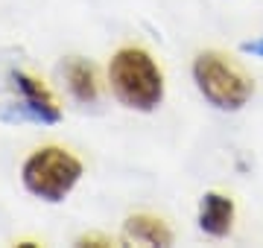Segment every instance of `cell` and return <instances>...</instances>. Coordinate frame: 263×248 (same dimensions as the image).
Listing matches in <instances>:
<instances>
[{"label":"cell","mask_w":263,"mask_h":248,"mask_svg":"<svg viewBox=\"0 0 263 248\" xmlns=\"http://www.w3.org/2000/svg\"><path fill=\"white\" fill-rule=\"evenodd\" d=\"M65 79H67V88H70V94L79 99V102H94L97 99V73L94 67L82 61V58H70L65 67Z\"/></svg>","instance_id":"7"},{"label":"cell","mask_w":263,"mask_h":248,"mask_svg":"<svg viewBox=\"0 0 263 248\" xmlns=\"http://www.w3.org/2000/svg\"><path fill=\"white\" fill-rule=\"evenodd\" d=\"M193 82L199 94L219 111H240L254 94L252 79L237 65H231L222 53H199L193 61Z\"/></svg>","instance_id":"3"},{"label":"cell","mask_w":263,"mask_h":248,"mask_svg":"<svg viewBox=\"0 0 263 248\" xmlns=\"http://www.w3.org/2000/svg\"><path fill=\"white\" fill-rule=\"evenodd\" d=\"M21 178L32 196L44 201H62L82 178V161L62 146H41L21 167Z\"/></svg>","instance_id":"2"},{"label":"cell","mask_w":263,"mask_h":248,"mask_svg":"<svg viewBox=\"0 0 263 248\" xmlns=\"http://www.w3.org/2000/svg\"><path fill=\"white\" fill-rule=\"evenodd\" d=\"M108 82L114 96L126 108L152 111L164 99V73L155 58L141 47H123L108 65Z\"/></svg>","instance_id":"1"},{"label":"cell","mask_w":263,"mask_h":248,"mask_svg":"<svg viewBox=\"0 0 263 248\" xmlns=\"http://www.w3.org/2000/svg\"><path fill=\"white\" fill-rule=\"evenodd\" d=\"M243 53H249V56H257V58H263V38H254V41H246L243 47Z\"/></svg>","instance_id":"9"},{"label":"cell","mask_w":263,"mask_h":248,"mask_svg":"<svg viewBox=\"0 0 263 248\" xmlns=\"http://www.w3.org/2000/svg\"><path fill=\"white\" fill-rule=\"evenodd\" d=\"M12 79H15V88H18L21 99H24V108L29 111L32 120H38V123H59L62 120V108H59L56 96L50 94L35 76L12 73Z\"/></svg>","instance_id":"4"},{"label":"cell","mask_w":263,"mask_h":248,"mask_svg":"<svg viewBox=\"0 0 263 248\" xmlns=\"http://www.w3.org/2000/svg\"><path fill=\"white\" fill-rule=\"evenodd\" d=\"M234 225V201L222 193H205L199 204V228L208 237H228Z\"/></svg>","instance_id":"5"},{"label":"cell","mask_w":263,"mask_h":248,"mask_svg":"<svg viewBox=\"0 0 263 248\" xmlns=\"http://www.w3.org/2000/svg\"><path fill=\"white\" fill-rule=\"evenodd\" d=\"M79 245H97V248H103V245H114L108 237H100V234H88V237L79 239Z\"/></svg>","instance_id":"8"},{"label":"cell","mask_w":263,"mask_h":248,"mask_svg":"<svg viewBox=\"0 0 263 248\" xmlns=\"http://www.w3.org/2000/svg\"><path fill=\"white\" fill-rule=\"evenodd\" d=\"M123 234L132 242H143V245H170L173 242V231L167 228V222L149 213H135L126 219Z\"/></svg>","instance_id":"6"}]
</instances>
